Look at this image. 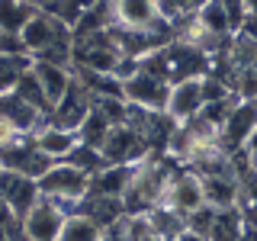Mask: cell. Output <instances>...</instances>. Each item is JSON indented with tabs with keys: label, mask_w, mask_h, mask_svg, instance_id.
<instances>
[{
	"label": "cell",
	"mask_w": 257,
	"mask_h": 241,
	"mask_svg": "<svg viewBox=\"0 0 257 241\" xmlns=\"http://www.w3.org/2000/svg\"><path fill=\"white\" fill-rule=\"evenodd\" d=\"M29 4L36 7V10H42V7H48V4H52V0H29Z\"/></svg>",
	"instance_id": "33"
},
{
	"label": "cell",
	"mask_w": 257,
	"mask_h": 241,
	"mask_svg": "<svg viewBox=\"0 0 257 241\" xmlns=\"http://www.w3.org/2000/svg\"><path fill=\"white\" fill-rule=\"evenodd\" d=\"M183 222H187V231H193V235H199V238H209L212 222H215V209L203 206V209H196V212H190Z\"/></svg>",
	"instance_id": "25"
},
{
	"label": "cell",
	"mask_w": 257,
	"mask_h": 241,
	"mask_svg": "<svg viewBox=\"0 0 257 241\" xmlns=\"http://www.w3.org/2000/svg\"><path fill=\"white\" fill-rule=\"evenodd\" d=\"M174 167L161 158H145L142 164H135V174H132V183H128L125 196H122V206H125V215H148L161 209L167 196V187L174 180Z\"/></svg>",
	"instance_id": "1"
},
{
	"label": "cell",
	"mask_w": 257,
	"mask_h": 241,
	"mask_svg": "<svg viewBox=\"0 0 257 241\" xmlns=\"http://www.w3.org/2000/svg\"><path fill=\"white\" fill-rule=\"evenodd\" d=\"M39 190H42L45 199H55V203H61L68 212H74L80 206V199L87 196V190H90V177L84 171H77L74 164H68V161H55V164L39 177Z\"/></svg>",
	"instance_id": "2"
},
{
	"label": "cell",
	"mask_w": 257,
	"mask_h": 241,
	"mask_svg": "<svg viewBox=\"0 0 257 241\" xmlns=\"http://www.w3.org/2000/svg\"><path fill=\"white\" fill-rule=\"evenodd\" d=\"M68 215H71V212H68L61 203H55V199H45V196H42V199H39V203L20 219V228H23V235H26V241H58L64 222H68Z\"/></svg>",
	"instance_id": "5"
},
{
	"label": "cell",
	"mask_w": 257,
	"mask_h": 241,
	"mask_svg": "<svg viewBox=\"0 0 257 241\" xmlns=\"http://www.w3.org/2000/svg\"><path fill=\"white\" fill-rule=\"evenodd\" d=\"M100 4H103V0H52V4L42 7V10H48L52 16H58L64 26L74 29L80 16H84L87 10H93V7H100Z\"/></svg>",
	"instance_id": "21"
},
{
	"label": "cell",
	"mask_w": 257,
	"mask_h": 241,
	"mask_svg": "<svg viewBox=\"0 0 257 241\" xmlns=\"http://www.w3.org/2000/svg\"><path fill=\"white\" fill-rule=\"evenodd\" d=\"M20 139H26V135H23L20 129H16V126L10 123V119H7L4 112H0V151H4V148H10V145H16Z\"/></svg>",
	"instance_id": "27"
},
{
	"label": "cell",
	"mask_w": 257,
	"mask_h": 241,
	"mask_svg": "<svg viewBox=\"0 0 257 241\" xmlns=\"http://www.w3.org/2000/svg\"><path fill=\"white\" fill-rule=\"evenodd\" d=\"M206 100H203V77H193V80H177L171 84V93H167V106L164 116L171 119L174 126H183L190 119H196L203 112Z\"/></svg>",
	"instance_id": "10"
},
{
	"label": "cell",
	"mask_w": 257,
	"mask_h": 241,
	"mask_svg": "<svg viewBox=\"0 0 257 241\" xmlns=\"http://www.w3.org/2000/svg\"><path fill=\"white\" fill-rule=\"evenodd\" d=\"M58 241H103V228H100V225H93L87 215L71 212L68 222H64V228H61V238Z\"/></svg>",
	"instance_id": "22"
},
{
	"label": "cell",
	"mask_w": 257,
	"mask_h": 241,
	"mask_svg": "<svg viewBox=\"0 0 257 241\" xmlns=\"http://www.w3.org/2000/svg\"><path fill=\"white\" fill-rule=\"evenodd\" d=\"M0 199L13 209L16 219H23V215L42 199V190H39V180H32V177L0 167Z\"/></svg>",
	"instance_id": "11"
},
{
	"label": "cell",
	"mask_w": 257,
	"mask_h": 241,
	"mask_svg": "<svg viewBox=\"0 0 257 241\" xmlns=\"http://www.w3.org/2000/svg\"><path fill=\"white\" fill-rule=\"evenodd\" d=\"M32 68V58L23 52H0V96L16 93L23 74Z\"/></svg>",
	"instance_id": "18"
},
{
	"label": "cell",
	"mask_w": 257,
	"mask_h": 241,
	"mask_svg": "<svg viewBox=\"0 0 257 241\" xmlns=\"http://www.w3.org/2000/svg\"><path fill=\"white\" fill-rule=\"evenodd\" d=\"M222 4V10L225 16H228V26H231V36L241 29V23H244V16H247V0H219Z\"/></svg>",
	"instance_id": "26"
},
{
	"label": "cell",
	"mask_w": 257,
	"mask_h": 241,
	"mask_svg": "<svg viewBox=\"0 0 257 241\" xmlns=\"http://www.w3.org/2000/svg\"><path fill=\"white\" fill-rule=\"evenodd\" d=\"M16 222H20V219L13 215V209L0 199V228H10V225H16Z\"/></svg>",
	"instance_id": "29"
},
{
	"label": "cell",
	"mask_w": 257,
	"mask_h": 241,
	"mask_svg": "<svg viewBox=\"0 0 257 241\" xmlns=\"http://www.w3.org/2000/svg\"><path fill=\"white\" fill-rule=\"evenodd\" d=\"M241 155L247 158V164H251V161H257V129L251 132V139L244 142V148H241Z\"/></svg>",
	"instance_id": "30"
},
{
	"label": "cell",
	"mask_w": 257,
	"mask_h": 241,
	"mask_svg": "<svg viewBox=\"0 0 257 241\" xmlns=\"http://www.w3.org/2000/svg\"><path fill=\"white\" fill-rule=\"evenodd\" d=\"M32 142H36V148L42 151V155H48L52 161H68V155L80 145L77 132H71V129H58L52 123H45L42 129H39V132L32 135Z\"/></svg>",
	"instance_id": "15"
},
{
	"label": "cell",
	"mask_w": 257,
	"mask_h": 241,
	"mask_svg": "<svg viewBox=\"0 0 257 241\" xmlns=\"http://www.w3.org/2000/svg\"><path fill=\"white\" fill-rule=\"evenodd\" d=\"M36 7L29 0H0V32L4 36H20L23 26L32 20Z\"/></svg>",
	"instance_id": "19"
},
{
	"label": "cell",
	"mask_w": 257,
	"mask_h": 241,
	"mask_svg": "<svg viewBox=\"0 0 257 241\" xmlns=\"http://www.w3.org/2000/svg\"><path fill=\"white\" fill-rule=\"evenodd\" d=\"M135 167L132 164H106L103 171H96L90 177V190L87 193H100V196H125L128 183H132Z\"/></svg>",
	"instance_id": "16"
},
{
	"label": "cell",
	"mask_w": 257,
	"mask_h": 241,
	"mask_svg": "<svg viewBox=\"0 0 257 241\" xmlns=\"http://www.w3.org/2000/svg\"><path fill=\"white\" fill-rule=\"evenodd\" d=\"M174 241H209V238H199V235H193V231H180Z\"/></svg>",
	"instance_id": "32"
},
{
	"label": "cell",
	"mask_w": 257,
	"mask_h": 241,
	"mask_svg": "<svg viewBox=\"0 0 257 241\" xmlns=\"http://www.w3.org/2000/svg\"><path fill=\"white\" fill-rule=\"evenodd\" d=\"M74 212L87 215L93 225H100L103 231L112 228L116 222L125 219V206H122V196H100V193H87L84 199H80V206Z\"/></svg>",
	"instance_id": "13"
},
{
	"label": "cell",
	"mask_w": 257,
	"mask_h": 241,
	"mask_svg": "<svg viewBox=\"0 0 257 241\" xmlns=\"http://www.w3.org/2000/svg\"><path fill=\"white\" fill-rule=\"evenodd\" d=\"M122 93H125L128 106H139V109H148V112H164L171 84L164 77H158L155 71L142 68V61H139V71L122 80Z\"/></svg>",
	"instance_id": "3"
},
{
	"label": "cell",
	"mask_w": 257,
	"mask_h": 241,
	"mask_svg": "<svg viewBox=\"0 0 257 241\" xmlns=\"http://www.w3.org/2000/svg\"><path fill=\"white\" fill-rule=\"evenodd\" d=\"M257 129V100H235L225 116V123L219 126V145L225 155H235L244 148V142L251 139V132Z\"/></svg>",
	"instance_id": "7"
},
{
	"label": "cell",
	"mask_w": 257,
	"mask_h": 241,
	"mask_svg": "<svg viewBox=\"0 0 257 241\" xmlns=\"http://www.w3.org/2000/svg\"><path fill=\"white\" fill-rule=\"evenodd\" d=\"M209 4H212V0H164V4H161V13H164L167 20H180V16H196L199 10H206Z\"/></svg>",
	"instance_id": "24"
},
{
	"label": "cell",
	"mask_w": 257,
	"mask_h": 241,
	"mask_svg": "<svg viewBox=\"0 0 257 241\" xmlns=\"http://www.w3.org/2000/svg\"><path fill=\"white\" fill-rule=\"evenodd\" d=\"M109 132H112V123L103 116L100 109H90V116H87L84 126L77 129V139H80V145H87V148H96V151H100Z\"/></svg>",
	"instance_id": "20"
},
{
	"label": "cell",
	"mask_w": 257,
	"mask_h": 241,
	"mask_svg": "<svg viewBox=\"0 0 257 241\" xmlns=\"http://www.w3.org/2000/svg\"><path fill=\"white\" fill-rule=\"evenodd\" d=\"M109 20L122 32H151L167 16L155 0H109Z\"/></svg>",
	"instance_id": "6"
},
{
	"label": "cell",
	"mask_w": 257,
	"mask_h": 241,
	"mask_svg": "<svg viewBox=\"0 0 257 241\" xmlns=\"http://www.w3.org/2000/svg\"><path fill=\"white\" fill-rule=\"evenodd\" d=\"M235 36H244V39H251V42H257V16L254 13L244 16V23H241V29L235 32Z\"/></svg>",
	"instance_id": "28"
},
{
	"label": "cell",
	"mask_w": 257,
	"mask_h": 241,
	"mask_svg": "<svg viewBox=\"0 0 257 241\" xmlns=\"http://www.w3.org/2000/svg\"><path fill=\"white\" fill-rule=\"evenodd\" d=\"M161 206L171 209V212H177V215H183V219H187L190 212H196V209H203L206 206V196H203V180H199V174L193 171V167L177 171Z\"/></svg>",
	"instance_id": "9"
},
{
	"label": "cell",
	"mask_w": 257,
	"mask_h": 241,
	"mask_svg": "<svg viewBox=\"0 0 257 241\" xmlns=\"http://www.w3.org/2000/svg\"><path fill=\"white\" fill-rule=\"evenodd\" d=\"M32 74H36L39 87L45 90V100L55 106V103L68 93L71 80H74V68H68V64H55V61H36V58H32Z\"/></svg>",
	"instance_id": "14"
},
{
	"label": "cell",
	"mask_w": 257,
	"mask_h": 241,
	"mask_svg": "<svg viewBox=\"0 0 257 241\" xmlns=\"http://www.w3.org/2000/svg\"><path fill=\"white\" fill-rule=\"evenodd\" d=\"M247 235V222H244V209H215V222L209 231V241H241Z\"/></svg>",
	"instance_id": "17"
},
{
	"label": "cell",
	"mask_w": 257,
	"mask_h": 241,
	"mask_svg": "<svg viewBox=\"0 0 257 241\" xmlns=\"http://www.w3.org/2000/svg\"><path fill=\"white\" fill-rule=\"evenodd\" d=\"M68 164H74L77 171H84L87 177H93L96 171H103L106 167V161H103V155L96 148H87V145H77L74 151L68 155Z\"/></svg>",
	"instance_id": "23"
},
{
	"label": "cell",
	"mask_w": 257,
	"mask_h": 241,
	"mask_svg": "<svg viewBox=\"0 0 257 241\" xmlns=\"http://www.w3.org/2000/svg\"><path fill=\"white\" fill-rule=\"evenodd\" d=\"M244 222H247V228H257V206L244 209Z\"/></svg>",
	"instance_id": "31"
},
{
	"label": "cell",
	"mask_w": 257,
	"mask_h": 241,
	"mask_svg": "<svg viewBox=\"0 0 257 241\" xmlns=\"http://www.w3.org/2000/svg\"><path fill=\"white\" fill-rule=\"evenodd\" d=\"M52 164H55V161L36 148L32 135H29V139H20L16 145H10V148L0 151V167L16 171V174H26V177H32V180H39Z\"/></svg>",
	"instance_id": "12"
},
{
	"label": "cell",
	"mask_w": 257,
	"mask_h": 241,
	"mask_svg": "<svg viewBox=\"0 0 257 241\" xmlns=\"http://www.w3.org/2000/svg\"><path fill=\"white\" fill-rule=\"evenodd\" d=\"M100 155L106 164H142L145 158H151L155 151H151V145L148 139L139 132V129H132V126H112V132L106 135V142H103V148H100Z\"/></svg>",
	"instance_id": "4"
},
{
	"label": "cell",
	"mask_w": 257,
	"mask_h": 241,
	"mask_svg": "<svg viewBox=\"0 0 257 241\" xmlns=\"http://www.w3.org/2000/svg\"><path fill=\"white\" fill-rule=\"evenodd\" d=\"M90 109H93V93L87 90V84L74 74L68 93L52 106V112H48V123L58 126V129H71V132H77V129L84 126V119L90 116Z\"/></svg>",
	"instance_id": "8"
},
{
	"label": "cell",
	"mask_w": 257,
	"mask_h": 241,
	"mask_svg": "<svg viewBox=\"0 0 257 241\" xmlns=\"http://www.w3.org/2000/svg\"><path fill=\"white\" fill-rule=\"evenodd\" d=\"M247 13H254V16H257V0H247Z\"/></svg>",
	"instance_id": "34"
}]
</instances>
